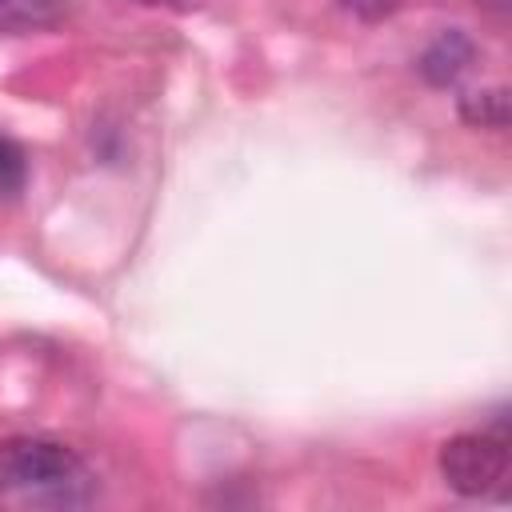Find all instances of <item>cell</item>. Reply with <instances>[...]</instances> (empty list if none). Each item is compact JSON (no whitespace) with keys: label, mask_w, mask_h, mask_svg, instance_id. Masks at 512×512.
I'll return each mask as SVG.
<instances>
[{"label":"cell","mask_w":512,"mask_h":512,"mask_svg":"<svg viewBox=\"0 0 512 512\" xmlns=\"http://www.w3.org/2000/svg\"><path fill=\"white\" fill-rule=\"evenodd\" d=\"M476 4H484V8H492V12H500V16H504L512 0H476Z\"/></svg>","instance_id":"ba28073f"},{"label":"cell","mask_w":512,"mask_h":512,"mask_svg":"<svg viewBox=\"0 0 512 512\" xmlns=\"http://www.w3.org/2000/svg\"><path fill=\"white\" fill-rule=\"evenodd\" d=\"M0 496L32 508H88L100 500L92 464L64 440L52 436H8L0 440Z\"/></svg>","instance_id":"6da1fadb"},{"label":"cell","mask_w":512,"mask_h":512,"mask_svg":"<svg viewBox=\"0 0 512 512\" xmlns=\"http://www.w3.org/2000/svg\"><path fill=\"white\" fill-rule=\"evenodd\" d=\"M436 468H440L444 484L468 500H480V496H492L496 488H504L508 468H512V436H508L504 412L480 432L448 436L440 444Z\"/></svg>","instance_id":"7a4b0ae2"},{"label":"cell","mask_w":512,"mask_h":512,"mask_svg":"<svg viewBox=\"0 0 512 512\" xmlns=\"http://www.w3.org/2000/svg\"><path fill=\"white\" fill-rule=\"evenodd\" d=\"M348 16H356V20H364V24H380V20H388L404 0H336Z\"/></svg>","instance_id":"52a82bcc"},{"label":"cell","mask_w":512,"mask_h":512,"mask_svg":"<svg viewBox=\"0 0 512 512\" xmlns=\"http://www.w3.org/2000/svg\"><path fill=\"white\" fill-rule=\"evenodd\" d=\"M64 20L60 0H0V32L4 36H32L48 32Z\"/></svg>","instance_id":"277c9868"},{"label":"cell","mask_w":512,"mask_h":512,"mask_svg":"<svg viewBox=\"0 0 512 512\" xmlns=\"http://www.w3.org/2000/svg\"><path fill=\"white\" fill-rule=\"evenodd\" d=\"M472 64H476V40L464 28L436 32L416 56V72L428 88H452Z\"/></svg>","instance_id":"3957f363"},{"label":"cell","mask_w":512,"mask_h":512,"mask_svg":"<svg viewBox=\"0 0 512 512\" xmlns=\"http://www.w3.org/2000/svg\"><path fill=\"white\" fill-rule=\"evenodd\" d=\"M460 120L468 128H488V132H504L508 120H512V104H508V88L504 84H492V88H472L460 96L456 104Z\"/></svg>","instance_id":"5b68a950"},{"label":"cell","mask_w":512,"mask_h":512,"mask_svg":"<svg viewBox=\"0 0 512 512\" xmlns=\"http://www.w3.org/2000/svg\"><path fill=\"white\" fill-rule=\"evenodd\" d=\"M28 180V160L24 148L8 136H0V196H16Z\"/></svg>","instance_id":"8992f818"}]
</instances>
